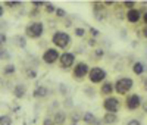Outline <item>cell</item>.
<instances>
[{"mask_svg": "<svg viewBox=\"0 0 147 125\" xmlns=\"http://www.w3.org/2000/svg\"><path fill=\"white\" fill-rule=\"evenodd\" d=\"M96 44V40H90V46H94Z\"/></svg>", "mask_w": 147, "mask_h": 125, "instance_id": "8d00e7d4", "label": "cell"}, {"mask_svg": "<svg viewBox=\"0 0 147 125\" xmlns=\"http://www.w3.org/2000/svg\"><path fill=\"white\" fill-rule=\"evenodd\" d=\"M127 125H141V122H140L138 119H129V121L127 122Z\"/></svg>", "mask_w": 147, "mask_h": 125, "instance_id": "d4e9b609", "label": "cell"}, {"mask_svg": "<svg viewBox=\"0 0 147 125\" xmlns=\"http://www.w3.org/2000/svg\"><path fill=\"white\" fill-rule=\"evenodd\" d=\"M32 6H46L44 2H32Z\"/></svg>", "mask_w": 147, "mask_h": 125, "instance_id": "d6a6232c", "label": "cell"}, {"mask_svg": "<svg viewBox=\"0 0 147 125\" xmlns=\"http://www.w3.org/2000/svg\"><path fill=\"white\" fill-rule=\"evenodd\" d=\"M141 19V14L138 9H131L127 12V21L131 22V24H137L138 21Z\"/></svg>", "mask_w": 147, "mask_h": 125, "instance_id": "30bf717a", "label": "cell"}, {"mask_svg": "<svg viewBox=\"0 0 147 125\" xmlns=\"http://www.w3.org/2000/svg\"><path fill=\"white\" fill-rule=\"evenodd\" d=\"M43 125H55V122H53V119H50V118H44Z\"/></svg>", "mask_w": 147, "mask_h": 125, "instance_id": "484cf974", "label": "cell"}, {"mask_svg": "<svg viewBox=\"0 0 147 125\" xmlns=\"http://www.w3.org/2000/svg\"><path fill=\"white\" fill-rule=\"evenodd\" d=\"M72 125H77V124H75V122H74V124H72Z\"/></svg>", "mask_w": 147, "mask_h": 125, "instance_id": "74e56055", "label": "cell"}, {"mask_svg": "<svg viewBox=\"0 0 147 125\" xmlns=\"http://www.w3.org/2000/svg\"><path fill=\"white\" fill-rule=\"evenodd\" d=\"M0 125H12V118L7 115H2L0 116Z\"/></svg>", "mask_w": 147, "mask_h": 125, "instance_id": "ac0fdd59", "label": "cell"}, {"mask_svg": "<svg viewBox=\"0 0 147 125\" xmlns=\"http://www.w3.org/2000/svg\"><path fill=\"white\" fill-rule=\"evenodd\" d=\"M82 121L85 124H88V125H94V122L97 121V118L94 116V114H91V112H85L84 116H82Z\"/></svg>", "mask_w": 147, "mask_h": 125, "instance_id": "2e32d148", "label": "cell"}, {"mask_svg": "<svg viewBox=\"0 0 147 125\" xmlns=\"http://www.w3.org/2000/svg\"><path fill=\"white\" fill-rule=\"evenodd\" d=\"M47 94H49V89H47V87H44V85L37 87V89L32 91V96L37 97V99H43V97H46Z\"/></svg>", "mask_w": 147, "mask_h": 125, "instance_id": "7c38bea8", "label": "cell"}, {"mask_svg": "<svg viewBox=\"0 0 147 125\" xmlns=\"http://www.w3.org/2000/svg\"><path fill=\"white\" fill-rule=\"evenodd\" d=\"M132 85H134V80L124 77V78L116 80V82L113 84V90H115L118 94H127V93L132 89Z\"/></svg>", "mask_w": 147, "mask_h": 125, "instance_id": "6da1fadb", "label": "cell"}, {"mask_svg": "<svg viewBox=\"0 0 147 125\" xmlns=\"http://www.w3.org/2000/svg\"><path fill=\"white\" fill-rule=\"evenodd\" d=\"M35 75H37L35 71H28V77H30V78H35Z\"/></svg>", "mask_w": 147, "mask_h": 125, "instance_id": "1f68e13d", "label": "cell"}, {"mask_svg": "<svg viewBox=\"0 0 147 125\" xmlns=\"http://www.w3.org/2000/svg\"><path fill=\"white\" fill-rule=\"evenodd\" d=\"M143 22L146 24V27H147V12H144V15H143Z\"/></svg>", "mask_w": 147, "mask_h": 125, "instance_id": "836d02e7", "label": "cell"}, {"mask_svg": "<svg viewBox=\"0 0 147 125\" xmlns=\"http://www.w3.org/2000/svg\"><path fill=\"white\" fill-rule=\"evenodd\" d=\"M141 109L147 114V100H144V102H141Z\"/></svg>", "mask_w": 147, "mask_h": 125, "instance_id": "4dcf8cb0", "label": "cell"}, {"mask_svg": "<svg viewBox=\"0 0 147 125\" xmlns=\"http://www.w3.org/2000/svg\"><path fill=\"white\" fill-rule=\"evenodd\" d=\"M75 34H77L78 37H84V35H85V30H84V28H77V30H75Z\"/></svg>", "mask_w": 147, "mask_h": 125, "instance_id": "7402d4cb", "label": "cell"}, {"mask_svg": "<svg viewBox=\"0 0 147 125\" xmlns=\"http://www.w3.org/2000/svg\"><path fill=\"white\" fill-rule=\"evenodd\" d=\"M25 93H27V89H25V85H24V84H16V85H15V89H13L15 97L22 99L24 96H25Z\"/></svg>", "mask_w": 147, "mask_h": 125, "instance_id": "4fadbf2b", "label": "cell"}, {"mask_svg": "<svg viewBox=\"0 0 147 125\" xmlns=\"http://www.w3.org/2000/svg\"><path fill=\"white\" fill-rule=\"evenodd\" d=\"M52 43L59 49H66L71 43V37H69V34H66L63 31H57L52 37Z\"/></svg>", "mask_w": 147, "mask_h": 125, "instance_id": "7a4b0ae2", "label": "cell"}, {"mask_svg": "<svg viewBox=\"0 0 147 125\" xmlns=\"http://www.w3.org/2000/svg\"><path fill=\"white\" fill-rule=\"evenodd\" d=\"M144 64L143 62H136V64H134V66H132V71H134V74L136 75H141L143 72H144Z\"/></svg>", "mask_w": 147, "mask_h": 125, "instance_id": "e0dca14e", "label": "cell"}, {"mask_svg": "<svg viewBox=\"0 0 147 125\" xmlns=\"http://www.w3.org/2000/svg\"><path fill=\"white\" fill-rule=\"evenodd\" d=\"M106 78V71L99 68V66H94L93 69H90L88 72V80L93 82V84H99V82H103Z\"/></svg>", "mask_w": 147, "mask_h": 125, "instance_id": "3957f363", "label": "cell"}, {"mask_svg": "<svg viewBox=\"0 0 147 125\" xmlns=\"http://www.w3.org/2000/svg\"><path fill=\"white\" fill-rule=\"evenodd\" d=\"M103 122L106 124V125H113V124H116L118 122V115L116 114H105V116H103Z\"/></svg>", "mask_w": 147, "mask_h": 125, "instance_id": "5bb4252c", "label": "cell"}, {"mask_svg": "<svg viewBox=\"0 0 147 125\" xmlns=\"http://www.w3.org/2000/svg\"><path fill=\"white\" fill-rule=\"evenodd\" d=\"M57 59H59V50L57 49H47L46 52L43 53V60L46 62V64H49V65L55 64Z\"/></svg>", "mask_w": 147, "mask_h": 125, "instance_id": "52a82bcc", "label": "cell"}, {"mask_svg": "<svg viewBox=\"0 0 147 125\" xmlns=\"http://www.w3.org/2000/svg\"><path fill=\"white\" fill-rule=\"evenodd\" d=\"M112 91H115V90H113V84H112V82H103V84H102L100 93H102L103 96H109V94H112Z\"/></svg>", "mask_w": 147, "mask_h": 125, "instance_id": "9a60e30c", "label": "cell"}, {"mask_svg": "<svg viewBox=\"0 0 147 125\" xmlns=\"http://www.w3.org/2000/svg\"><path fill=\"white\" fill-rule=\"evenodd\" d=\"M103 55H105V52H103L102 49H97V50H96V56H97V57H102Z\"/></svg>", "mask_w": 147, "mask_h": 125, "instance_id": "83f0119b", "label": "cell"}, {"mask_svg": "<svg viewBox=\"0 0 147 125\" xmlns=\"http://www.w3.org/2000/svg\"><path fill=\"white\" fill-rule=\"evenodd\" d=\"M90 32H91V35H93V37L99 35V30H97V28H91V30H90Z\"/></svg>", "mask_w": 147, "mask_h": 125, "instance_id": "f1b7e54d", "label": "cell"}, {"mask_svg": "<svg viewBox=\"0 0 147 125\" xmlns=\"http://www.w3.org/2000/svg\"><path fill=\"white\" fill-rule=\"evenodd\" d=\"M46 12L47 14H53V12H56V7L52 3H46Z\"/></svg>", "mask_w": 147, "mask_h": 125, "instance_id": "44dd1931", "label": "cell"}, {"mask_svg": "<svg viewBox=\"0 0 147 125\" xmlns=\"http://www.w3.org/2000/svg\"><path fill=\"white\" fill-rule=\"evenodd\" d=\"M5 43H6V35L3 32H0V47H2Z\"/></svg>", "mask_w": 147, "mask_h": 125, "instance_id": "4316f807", "label": "cell"}, {"mask_svg": "<svg viewBox=\"0 0 147 125\" xmlns=\"http://www.w3.org/2000/svg\"><path fill=\"white\" fill-rule=\"evenodd\" d=\"M44 32V27L41 22H32L27 27V35L31 39H40Z\"/></svg>", "mask_w": 147, "mask_h": 125, "instance_id": "277c9868", "label": "cell"}, {"mask_svg": "<svg viewBox=\"0 0 147 125\" xmlns=\"http://www.w3.org/2000/svg\"><path fill=\"white\" fill-rule=\"evenodd\" d=\"M55 14H56L57 16H60V18H62V16H65V15H66V12H65L63 9H60V7H59V9H56V12H55Z\"/></svg>", "mask_w": 147, "mask_h": 125, "instance_id": "603a6c76", "label": "cell"}, {"mask_svg": "<svg viewBox=\"0 0 147 125\" xmlns=\"http://www.w3.org/2000/svg\"><path fill=\"white\" fill-rule=\"evenodd\" d=\"M53 122L55 125H63L66 122V114L62 110H57L55 114V118H53Z\"/></svg>", "mask_w": 147, "mask_h": 125, "instance_id": "8fae6325", "label": "cell"}, {"mask_svg": "<svg viewBox=\"0 0 147 125\" xmlns=\"http://www.w3.org/2000/svg\"><path fill=\"white\" fill-rule=\"evenodd\" d=\"M0 59H2V60H9L10 59L9 52H7L6 49H3V47H0Z\"/></svg>", "mask_w": 147, "mask_h": 125, "instance_id": "d6986e66", "label": "cell"}, {"mask_svg": "<svg viewBox=\"0 0 147 125\" xmlns=\"http://www.w3.org/2000/svg\"><path fill=\"white\" fill-rule=\"evenodd\" d=\"M141 34H143V35L146 37V39H147V27H144V28L141 30Z\"/></svg>", "mask_w": 147, "mask_h": 125, "instance_id": "e575fe53", "label": "cell"}, {"mask_svg": "<svg viewBox=\"0 0 147 125\" xmlns=\"http://www.w3.org/2000/svg\"><path fill=\"white\" fill-rule=\"evenodd\" d=\"M88 72H90L88 65L85 64V62H80V64H77V66L74 68V77L78 78V80H82L85 75H88Z\"/></svg>", "mask_w": 147, "mask_h": 125, "instance_id": "8992f818", "label": "cell"}, {"mask_svg": "<svg viewBox=\"0 0 147 125\" xmlns=\"http://www.w3.org/2000/svg\"><path fill=\"white\" fill-rule=\"evenodd\" d=\"M134 5H136V2H124V6L128 7V10L134 9Z\"/></svg>", "mask_w": 147, "mask_h": 125, "instance_id": "cb8c5ba5", "label": "cell"}, {"mask_svg": "<svg viewBox=\"0 0 147 125\" xmlns=\"http://www.w3.org/2000/svg\"><path fill=\"white\" fill-rule=\"evenodd\" d=\"M6 5L7 6H19L21 2H6Z\"/></svg>", "mask_w": 147, "mask_h": 125, "instance_id": "f546056e", "label": "cell"}, {"mask_svg": "<svg viewBox=\"0 0 147 125\" xmlns=\"http://www.w3.org/2000/svg\"><path fill=\"white\" fill-rule=\"evenodd\" d=\"M3 72H5V75H10V74H13V72H15V66H13V65H6V66H5V69H3Z\"/></svg>", "mask_w": 147, "mask_h": 125, "instance_id": "ffe728a7", "label": "cell"}, {"mask_svg": "<svg viewBox=\"0 0 147 125\" xmlns=\"http://www.w3.org/2000/svg\"><path fill=\"white\" fill-rule=\"evenodd\" d=\"M59 62H60V65H62V68H71L74 64H75V55L74 53H62L59 56Z\"/></svg>", "mask_w": 147, "mask_h": 125, "instance_id": "ba28073f", "label": "cell"}, {"mask_svg": "<svg viewBox=\"0 0 147 125\" xmlns=\"http://www.w3.org/2000/svg\"><path fill=\"white\" fill-rule=\"evenodd\" d=\"M141 106V97L138 94H129L127 97V107L129 110H136Z\"/></svg>", "mask_w": 147, "mask_h": 125, "instance_id": "9c48e42d", "label": "cell"}, {"mask_svg": "<svg viewBox=\"0 0 147 125\" xmlns=\"http://www.w3.org/2000/svg\"><path fill=\"white\" fill-rule=\"evenodd\" d=\"M119 100L116 97H106L105 102H103V107L106 112H109V114H116V112L119 110Z\"/></svg>", "mask_w": 147, "mask_h": 125, "instance_id": "5b68a950", "label": "cell"}, {"mask_svg": "<svg viewBox=\"0 0 147 125\" xmlns=\"http://www.w3.org/2000/svg\"><path fill=\"white\" fill-rule=\"evenodd\" d=\"M3 14H5V9H3L2 5H0V16H3Z\"/></svg>", "mask_w": 147, "mask_h": 125, "instance_id": "d590c367", "label": "cell"}]
</instances>
